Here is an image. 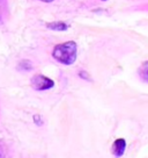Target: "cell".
Returning <instances> with one entry per match:
<instances>
[{"mask_svg": "<svg viewBox=\"0 0 148 158\" xmlns=\"http://www.w3.org/2000/svg\"><path fill=\"white\" fill-rule=\"evenodd\" d=\"M52 56L61 64H73L76 59V43L74 41H69L66 43L56 45Z\"/></svg>", "mask_w": 148, "mask_h": 158, "instance_id": "cell-1", "label": "cell"}, {"mask_svg": "<svg viewBox=\"0 0 148 158\" xmlns=\"http://www.w3.org/2000/svg\"><path fill=\"white\" fill-rule=\"evenodd\" d=\"M31 85L37 91H45V89H49L51 87H53V80H51L50 78L42 76V74H36L31 79Z\"/></svg>", "mask_w": 148, "mask_h": 158, "instance_id": "cell-2", "label": "cell"}, {"mask_svg": "<svg viewBox=\"0 0 148 158\" xmlns=\"http://www.w3.org/2000/svg\"><path fill=\"white\" fill-rule=\"evenodd\" d=\"M125 148H126V142L124 138H118L116 139L112 144V153L116 157H122L125 152Z\"/></svg>", "mask_w": 148, "mask_h": 158, "instance_id": "cell-3", "label": "cell"}, {"mask_svg": "<svg viewBox=\"0 0 148 158\" xmlns=\"http://www.w3.org/2000/svg\"><path fill=\"white\" fill-rule=\"evenodd\" d=\"M46 27L50 28V29H52V30H66L68 26L66 25L65 22L57 21V22H51V23H48Z\"/></svg>", "mask_w": 148, "mask_h": 158, "instance_id": "cell-4", "label": "cell"}, {"mask_svg": "<svg viewBox=\"0 0 148 158\" xmlns=\"http://www.w3.org/2000/svg\"><path fill=\"white\" fill-rule=\"evenodd\" d=\"M139 76L141 77V79H142L143 81L148 83V60L142 63V65L140 66V69H139Z\"/></svg>", "mask_w": 148, "mask_h": 158, "instance_id": "cell-5", "label": "cell"}, {"mask_svg": "<svg viewBox=\"0 0 148 158\" xmlns=\"http://www.w3.org/2000/svg\"><path fill=\"white\" fill-rule=\"evenodd\" d=\"M0 158H5V155H4V151L1 148H0Z\"/></svg>", "mask_w": 148, "mask_h": 158, "instance_id": "cell-6", "label": "cell"}, {"mask_svg": "<svg viewBox=\"0 0 148 158\" xmlns=\"http://www.w3.org/2000/svg\"><path fill=\"white\" fill-rule=\"evenodd\" d=\"M41 1H44V2H51V1H53V0H41Z\"/></svg>", "mask_w": 148, "mask_h": 158, "instance_id": "cell-7", "label": "cell"}, {"mask_svg": "<svg viewBox=\"0 0 148 158\" xmlns=\"http://www.w3.org/2000/svg\"><path fill=\"white\" fill-rule=\"evenodd\" d=\"M102 1H107V0H102Z\"/></svg>", "mask_w": 148, "mask_h": 158, "instance_id": "cell-8", "label": "cell"}]
</instances>
